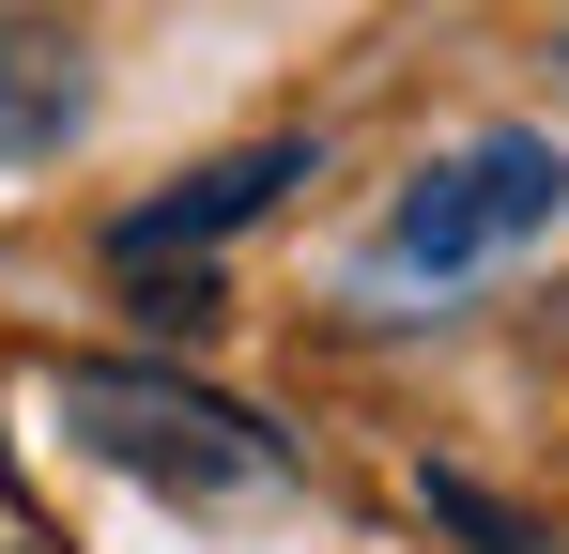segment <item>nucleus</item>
Wrapping results in <instances>:
<instances>
[{
	"label": "nucleus",
	"instance_id": "obj_1",
	"mask_svg": "<svg viewBox=\"0 0 569 554\" xmlns=\"http://www.w3.org/2000/svg\"><path fill=\"white\" fill-rule=\"evenodd\" d=\"M47 432L93 447L108 477H139V493H170V508L292 493V447L247 416V400H216V385H186V369H139V355H62L47 369Z\"/></svg>",
	"mask_w": 569,
	"mask_h": 554
},
{
	"label": "nucleus",
	"instance_id": "obj_2",
	"mask_svg": "<svg viewBox=\"0 0 569 554\" xmlns=\"http://www.w3.org/2000/svg\"><path fill=\"white\" fill-rule=\"evenodd\" d=\"M555 216H569V155H555V123H477L462 155H431V170L385 200L370 277H462V263H492V247H539Z\"/></svg>",
	"mask_w": 569,
	"mask_h": 554
},
{
	"label": "nucleus",
	"instance_id": "obj_3",
	"mask_svg": "<svg viewBox=\"0 0 569 554\" xmlns=\"http://www.w3.org/2000/svg\"><path fill=\"white\" fill-rule=\"evenodd\" d=\"M93 31L62 16V0H0V170H62L78 139H93Z\"/></svg>",
	"mask_w": 569,
	"mask_h": 554
},
{
	"label": "nucleus",
	"instance_id": "obj_4",
	"mask_svg": "<svg viewBox=\"0 0 569 554\" xmlns=\"http://www.w3.org/2000/svg\"><path fill=\"white\" fill-rule=\"evenodd\" d=\"M323 170L308 139H247V155H216V170H186L170 200H139V216H108V263H200L216 231H247V216H278L292 185Z\"/></svg>",
	"mask_w": 569,
	"mask_h": 554
},
{
	"label": "nucleus",
	"instance_id": "obj_5",
	"mask_svg": "<svg viewBox=\"0 0 569 554\" xmlns=\"http://www.w3.org/2000/svg\"><path fill=\"white\" fill-rule=\"evenodd\" d=\"M416 508H431V524H462L477 554H555V524H523V508H508V493H477V477H416Z\"/></svg>",
	"mask_w": 569,
	"mask_h": 554
}]
</instances>
